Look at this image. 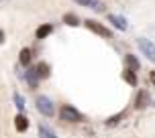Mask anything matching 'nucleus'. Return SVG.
<instances>
[{
    "label": "nucleus",
    "instance_id": "1",
    "mask_svg": "<svg viewBox=\"0 0 155 138\" xmlns=\"http://www.w3.org/2000/svg\"><path fill=\"white\" fill-rule=\"evenodd\" d=\"M37 110H39V112H41L43 116H47V118L55 114V106H53V102L49 100L47 96H39V98H37Z\"/></svg>",
    "mask_w": 155,
    "mask_h": 138
},
{
    "label": "nucleus",
    "instance_id": "2",
    "mask_svg": "<svg viewBox=\"0 0 155 138\" xmlns=\"http://www.w3.org/2000/svg\"><path fill=\"white\" fill-rule=\"evenodd\" d=\"M137 45H139L141 53L145 55L149 61H155V43L153 41H149V39H139Z\"/></svg>",
    "mask_w": 155,
    "mask_h": 138
},
{
    "label": "nucleus",
    "instance_id": "3",
    "mask_svg": "<svg viewBox=\"0 0 155 138\" xmlns=\"http://www.w3.org/2000/svg\"><path fill=\"white\" fill-rule=\"evenodd\" d=\"M59 116H61V120H65V122H82V114L71 106H63Z\"/></svg>",
    "mask_w": 155,
    "mask_h": 138
},
{
    "label": "nucleus",
    "instance_id": "4",
    "mask_svg": "<svg viewBox=\"0 0 155 138\" xmlns=\"http://www.w3.org/2000/svg\"><path fill=\"white\" fill-rule=\"evenodd\" d=\"M86 27H88L92 33H96V35H102V37H110V35H112V33H110L104 24L96 23V20H86Z\"/></svg>",
    "mask_w": 155,
    "mask_h": 138
},
{
    "label": "nucleus",
    "instance_id": "5",
    "mask_svg": "<svg viewBox=\"0 0 155 138\" xmlns=\"http://www.w3.org/2000/svg\"><path fill=\"white\" fill-rule=\"evenodd\" d=\"M25 79H27V83H29V87H37L39 85V73H37V69L31 67V69H27V73H25Z\"/></svg>",
    "mask_w": 155,
    "mask_h": 138
},
{
    "label": "nucleus",
    "instance_id": "6",
    "mask_svg": "<svg viewBox=\"0 0 155 138\" xmlns=\"http://www.w3.org/2000/svg\"><path fill=\"white\" fill-rule=\"evenodd\" d=\"M108 20L114 24L118 31H127V29H129V24H127V18H123V16H118V14H108Z\"/></svg>",
    "mask_w": 155,
    "mask_h": 138
},
{
    "label": "nucleus",
    "instance_id": "7",
    "mask_svg": "<svg viewBox=\"0 0 155 138\" xmlns=\"http://www.w3.org/2000/svg\"><path fill=\"white\" fill-rule=\"evenodd\" d=\"M15 126H16V130H18V132H25L27 128H29V120H27V116L16 114V118H15Z\"/></svg>",
    "mask_w": 155,
    "mask_h": 138
},
{
    "label": "nucleus",
    "instance_id": "8",
    "mask_svg": "<svg viewBox=\"0 0 155 138\" xmlns=\"http://www.w3.org/2000/svg\"><path fill=\"white\" fill-rule=\"evenodd\" d=\"M135 104H137V108H145V106H149V92L141 89V92L137 93V100H135Z\"/></svg>",
    "mask_w": 155,
    "mask_h": 138
},
{
    "label": "nucleus",
    "instance_id": "9",
    "mask_svg": "<svg viewBox=\"0 0 155 138\" xmlns=\"http://www.w3.org/2000/svg\"><path fill=\"white\" fill-rule=\"evenodd\" d=\"M74 2H78L80 6H90V8H94V10H100L102 8L100 0H74Z\"/></svg>",
    "mask_w": 155,
    "mask_h": 138
},
{
    "label": "nucleus",
    "instance_id": "10",
    "mask_svg": "<svg viewBox=\"0 0 155 138\" xmlns=\"http://www.w3.org/2000/svg\"><path fill=\"white\" fill-rule=\"evenodd\" d=\"M53 33V27L51 24H41L37 29V39H45V37H49Z\"/></svg>",
    "mask_w": 155,
    "mask_h": 138
},
{
    "label": "nucleus",
    "instance_id": "11",
    "mask_svg": "<svg viewBox=\"0 0 155 138\" xmlns=\"http://www.w3.org/2000/svg\"><path fill=\"white\" fill-rule=\"evenodd\" d=\"M123 77H124V81H127V83L137 85V75H135V71H133V69H124Z\"/></svg>",
    "mask_w": 155,
    "mask_h": 138
},
{
    "label": "nucleus",
    "instance_id": "12",
    "mask_svg": "<svg viewBox=\"0 0 155 138\" xmlns=\"http://www.w3.org/2000/svg\"><path fill=\"white\" fill-rule=\"evenodd\" d=\"M39 136H41V138H57V136H55V132L49 130L45 124H41V126H39Z\"/></svg>",
    "mask_w": 155,
    "mask_h": 138
},
{
    "label": "nucleus",
    "instance_id": "13",
    "mask_svg": "<svg viewBox=\"0 0 155 138\" xmlns=\"http://www.w3.org/2000/svg\"><path fill=\"white\" fill-rule=\"evenodd\" d=\"M35 69H37L39 77H49V65H47V63H39Z\"/></svg>",
    "mask_w": 155,
    "mask_h": 138
},
{
    "label": "nucleus",
    "instance_id": "14",
    "mask_svg": "<svg viewBox=\"0 0 155 138\" xmlns=\"http://www.w3.org/2000/svg\"><path fill=\"white\" fill-rule=\"evenodd\" d=\"M63 23L70 24V27H78V24H80V20H78L76 14H65V16H63Z\"/></svg>",
    "mask_w": 155,
    "mask_h": 138
},
{
    "label": "nucleus",
    "instance_id": "15",
    "mask_svg": "<svg viewBox=\"0 0 155 138\" xmlns=\"http://www.w3.org/2000/svg\"><path fill=\"white\" fill-rule=\"evenodd\" d=\"M21 63H23V65H29V63H31V51H29V49H23V51H21Z\"/></svg>",
    "mask_w": 155,
    "mask_h": 138
},
{
    "label": "nucleus",
    "instance_id": "16",
    "mask_svg": "<svg viewBox=\"0 0 155 138\" xmlns=\"http://www.w3.org/2000/svg\"><path fill=\"white\" fill-rule=\"evenodd\" d=\"M127 63H129V67H131L133 71H137V69H139V61L135 59V55H127Z\"/></svg>",
    "mask_w": 155,
    "mask_h": 138
},
{
    "label": "nucleus",
    "instance_id": "17",
    "mask_svg": "<svg viewBox=\"0 0 155 138\" xmlns=\"http://www.w3.org/2000/svg\"><path fill=\"white\" fill-rule=\"evenodd\" d=\"M15 106L18 108L21 112H23V110H25V98H23V96H21V93H15Z\"/></svg>",
    "mask_w": 155,
    "mask_h": 138
},
{
    "label": "nucleus",
    "instance_id": "18",
    "mask_svg": "<svg viewBox=\"0 0 155 138\" xmlns=\"http://www.w3.org/2000/svg\"><path fill=\"white\" fill-rule=\"evenodd\" d=\"M120 118H123V114H116V116H112V118H108V120H106V124H108V126H114V124H118V120H120Z\"/></svg>",
    "mask_w": 155,
    "mask_h": 138
},
{
    "label": "nucleus",
    "instance_id": "19",
    "mask_svg": "<svg viewBox=\"0 0 155 138\" xmlns=\"http://www.w3.org/2000/svg\"><path fill=\"white\" fill-rule=\"evenodd\" d=\"M2 43H4V31L0 29V45H2Z\"/></svg>",
    "mask_w": 155,
    "mask_h": 138
},
{
    "label": "nucleus",
    "instance_id": "20",
    "mask_svg": "<svg viewBox=\"0 0 155 138\" xmlns=\"http://www.w3.org/2000/svg\"><path fill=\"white\" fill-rule=\"evenodd\" d=\"M151 81H153V85H155V71H151Z\"/></svg>",
    "mask_w": 155,
    "mask_h": 138
},
{
    "label": "nucleus",
    "instance_id": "21",
    "mask_svg": "<svg viewBox=\"0 0 155 138\" xmlns=\"http://www.w3.org/2000/svg\"><path fill=\"white\" fill-rule=\"evenodd\" d=\"M0 2H6V0H0Z\"/></svg>",
    "mask_w": 155,
    "mask_h": 138
}]
</instances>
